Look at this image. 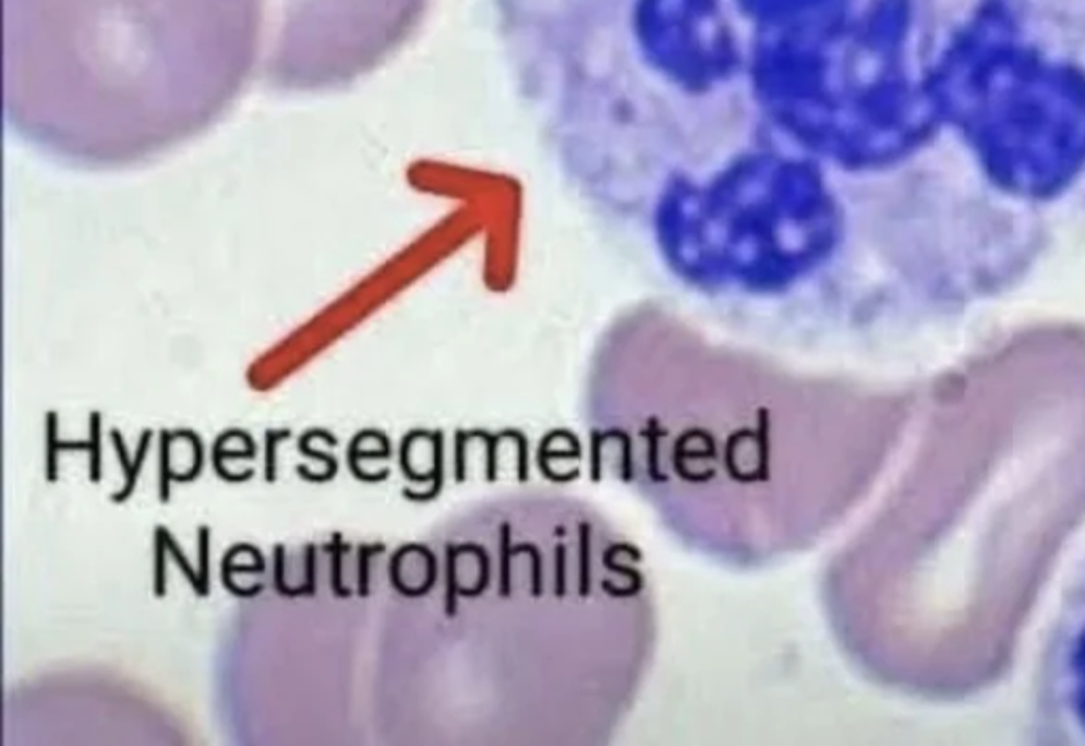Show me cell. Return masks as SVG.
<instances>
[{
	"label": "cell",
	"instance_id": "1",
	"mask_svg": "<svg viewBox=\"0 0 1085 746\" xmlns=\"http://www.w3.org/2000/svg\"><path fill=\"white\" fill-rule=\"evenodd\" d=\"M1028 717L1035 744L1085 746V552L1043 638Z\"/></svg>",
	"mask_w": 1085,
	"mask_h": 746
},
{
	"label": "cell",
	"instance_id": "2",
	"mask_svg": "<svg viewBox=\"0 0 1085 746\" xmlns=\"http://www.w3.org/2000/svg\"><path fill=\"white\" fill-rule=\"evenodd\" d=\"M109 437H111L113 448H115V452H117L119 465H121L123 473H126V486H123L119 492H115V494L111 496V501H113V503H126V501L130 499V496H132L134 488H136L140 469H142V465H145V456H147V450H149V443H151V439H153V433H151L149 429H147V431H142L140 443H138V452H136V460H130L126 441H123V435H121L117 429H111Z\"/></svg>",
	"mask_w": 1085,
	"mask_h": 746
},
{
	"label": "cell",
	"instance_id": "3",
	"mask_svg": "<svg viewBox=\"0 0 1085 746\" xmlns=\"http://www.w3.org/2000/svg\"><path fill=\"white\" fill-rule=\"evenodd\" d=\"M68 452H90V441H60L58 439V414H47V450H45V479L58 482V454Z\"/></svg>",
	"mask_w": 1085,
	"mask_h": 746
},
{
	"label": "cell",
	"instance_id": "4",
	"mask_svg": "<svg viewBox=\"0 0 1085 746\" xmlns=\"http://www.w3.org/2000/svg\"><path fill=\"white\" fill-rule=\"evenodd\" d=\"M174 433L164 429L159 433V501H170V484L174 482V473L170 469V443Z\"/></svg>",
	"mask_w": 1085,
	"mask_h": 746
},
{
	"label": "cell",
	"instance_id": "5",
	"mask_svg": "<svg viewBox=\"0 0 1085 746\" xmlns=\"http://www.w3.org/2000/svg\"><path fill=\"white\" fill-rule=\"evenodd\" d=\"M100 422L102 416L94 412L90 416V479L98 484L102 479V435H100Z\"/></svg>",
	"mask_w": 1085,
	"mask_h": 746
},
{
	"label": "cell",
	"instance_id": "6",
	"mask_svg": "<svg viewBox=\"0 0 1085 746\" xmlns=\"http://www.w3.org/2000/svg\"><path fill=\"white\" fill-rule=\"evenodd\" d=\"M198 552H200V598L210 594V526L198 528Z\"/></svg>",
	"mask_w": 1085,
	"mask_h": 746
},
{
	"label": "cell",
	"instance_id": "7",
	"mask_svg": "<svg viewBox=\"0 0 1085 746\" xmlns=\"http://www.w3.org/2000/svg\"><path fill=\"white\" fill-rule=\"evenodd\" d=\"M342 535H333V543L331 547H327L331 552V590L337 598H346L350 596V592L346 588H342V554H340V547H342Z\"/></svg>",
	"mask_w": 1085,
	"mask_h": 746
},
{
	"label": "cell",
	"instance_id": "8",
	"mask_svg": "<svg viewBox=\"0 0 1085 746\" xmlns=\"http://www.w3.org/2000/svg\"><path fill=\"white\" fill-rule=\"evenodd\" d=\"M291 431H265V482H276V448L282 439H289Z\"/></svg>",
	"mask_w": 1085,
	"mask_h": 746
},
{
	"label": "cell",
	"instance_id": "9",
	"mask_svg": "<svg viewBox=\"0 0 1085 746\" xmlns=\"http://www.w3.org/2000/svg\"><path fill=\"white\" fill-rule=\"evenodd\" d=\"M157 528H159V530H162V537H164V541H166V547L170 549V554H172L174 562H176V564H179V566H181V571H183V573L187 575L189 583L193 585V590H195V594H200V575L193 571V568H191V564H189V562H187V558L183 556V552H181V547H179V545H176V539H174V537L170 535V532H168V528H166V526H157Z\"/></svg>",
	"mask_w": 1085,
	"mask_h": 746
},
{
	"label": "cell",
	"instance_id": "10",
	"mask_svg": "<svg viewBox=\"0 0 1085 746\" xmlns=\"http://www.w3.org/2000/svg\"><path fill=\"white\" fill-rule=\"evenodd\" d=\"M435 439V469H433V477H435V486L429 494H416L414 490H403V499L407 501H431L433 496H437L439 488H441V482H443V467H441V433H435L433 435Z\"/></svg>",
	"mask_w": 1085,
	"mask_h": 746
},
{
	"label": "cell",
	"instance_id": "11",
	"mask_svg": "<svg viewBox=\"0 0 1085 746\" xmlns=\"http://www.w3.org/2000/svg\"><path fill=\"white\" fill-rule=\"evenodd\" d=\"M164 549H166V543H164V537L162 532H159V528H155V573H153V592L157 598H162L166 594V573H164Z\"/></svg>",
	"mask_w": 1085,
	"mask_h": 746
},
{
	"label": "cell",
	"instance_id": "12",
	"mask_svg": "<svg viewBox=\"0 0 1085 746\" xmlns=\"http://www.w3.org/2000/svg\"><path fill=\"white\" fill-rule=\"evenodd\" d=\"M384 549L386 547L382 543H378V545H361L359 547V594L361 596L369 594V556L382 554Z\"/></svg>",
	"mask_w": 1085,
	"mask_h": 746
},
{
	"label": "cell",
	"instance_id": "13",
	"mask_svg": "<svg viewBox=\"0 0 1085 746\" xmlns=\"http://www.w3.org/2000/svg\"><path fill=\"white\" fill-rule=\"evenodd\" d=\"M297 448H299L301 454H306V456L316 458V460H323V463H327V465L331 467L333 473H337V469H340V465H337V460H335L331 454H323V452H316V450L310 448V437H308V433H304V435L299 437Z\"/></svg>",
	"mask_w": 1085,
	"mask_h": 746
},
{
	"label": "cell",
	"instance_id": "14",
	"mask_svg": "<svg viewBox=\"0 0 1085 746\" xmlns=\"http://www.w3.org/2000/svg\"><path fill=\"white\" fill-rule=\"evenodd\" d=\"M274 556H276V573H274V588L282 594V596H297L293 590L284 588V545H276L274 547Z\"/></svg>",
	"mask_w": 1085,
	"mask_h": 746
},
{
	"label": "cell",
	"instance_id": "15",
	"mask_svg": "<svg viewBox=\"0 0 1085 746\" xmlns=\"http://www.w3.org/2000/svg\"><path fill=\"white\" fill-rule=\"evenodd\" d=\"M314 552H316V547L308 545V585H306L308 596L314 594Z\"/></svg>",
	"mask_w": 1085,
	"mask_h": 746
}]
</instances>
